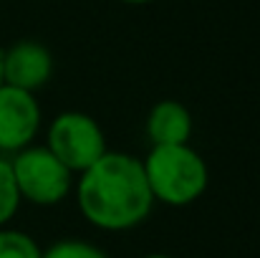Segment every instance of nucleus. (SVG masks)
<instances>
[{"label":"nucleus","instance_id":"7ed1b4c3","mask_svg":"<svg viewBox=\"0 0 260 258\" xmlns=\"http://www.w3.org/2000/svg\"><path fill=\"white\" fill-rule=\"evenodd\" d=\"M10 167L20 200H28L38 208H51L63 203L74 187V172L48 147L28 145L25 150L15 152Z\"/></svg>","mask_w":260,"mask_h":258},{"label":"nucleus","instance_id":"9d476101","mask_svg":"<svg viewBox=\"0 0 260 258\" xmlns=\"http://www.w3.org/2000/svg\"><path fill=\"white\" fill-rule=\"evenodd\" d=\"M41 258H109V256L99 246H93L88 241L66 238V241H58L51 248H46Z\"/></svg>","mask_w":260,"mask_h":258},{"label":"nucleus","instance_id":"423d86ee","mask_svg":"<svg viewBox=\"0 0 260 258\" xmlns=\"http://www.w3.org/2000/svg\"><path fill=\"white\" fill-rule=\"evenodd\" d=\"M53 74V56L38 41H18L3 51V84L36 94Z\"/></svg>","mask_w":260,"mask_h":258},{"label":"nucleus","instance_id":"ddd939ff","mask_svg":"<svg viewBox=\"0 0 260 258\" xmlns=\"http://www.w3.org/2000/svg\"><path fill=\"white\" fill-rule=\"evenodd\" d=\"M0 84H3V51H0Z\"/></svg>","mask_w":260,"mask_h":258},{"label":"nucleus","instance_id":"f257e3e1","mask_svg":"<svg viewBox=\"0 0 260 258\" xmlns=\"http://www.w3.org/2000/svg\"><path fill=\"white\" fill-rule=\"evenodd\" d=\"M79 210L99 231L124 233L142 225L154 205L142 160L126 152H106L76 182Z\"/></svg>","mask_w":260,"mask_h":258},{"label":"nucleus","instance_id":"39448f33","mask_svg":"<svg viewBox=\"0 0 260 258\" xmlns=\"http://www.w3.org/2000/svg\"><path fill=\"white\" fill-rule=\"evenodd\" d=\"M41 106L36 94L0 84V152H20L33 145L41 129Z\"/></svg>","mask_w":260,"mask_h":258},{"label":"nucleus","instance_id":"f03ea898","mask_svg":"<svg viewBox=\"0 0 260 258\" xmlns=\"http://www.w3.org/2000/svg\"><path fill=\"white\" fill-rule=\"evenodd\" d=\"M147 185L157 203L184 208L207 190L210 172L200 152L189 145H159L142 160Z\"/></svg>","mask_w":260,"mask_h":258},{"label":"nucleus","instance_id":"0eeeda50","mask_svg":"<svg viewBox=\"0 0 260 258\" xmlns=\"http://www.w3.org/2000/svg\"><path fill=\"white\" fill-rule=\"evenodd\" d=\"M192 114L184 104L174 99H162L152 106L147 117V137L152 147L159 145H189L192 137Z\"/></svg>","mask_w":260,"mask_h":258},{"label":"nucleus","instance_id":"6e6552de","mask_svg":"<svg viewBox=\"0 0 260 258\" xmlns=\"http://www.w3.org/2000/svg\"><path fill=\"white\" fill-rule=\"evenodd\" d=\"M43 248L36 243L33 236L15 231V228H0V258H41Z\"/></svg>","mask_w":260,"mask_h":258},{"label":"nucleus","instance_id":"20e7f679","mask_svg":"<svg viewBox=\"0 0 260 258\" xmlns=\"http://www.w3.org/2000/svg\"><path fill=\"white\" fill-rule=\"evenodd\" d=\"M46 147L74 172L81 175L88 170L101 155H106V137L104 129L93 117L84 111H63L48 127Z\"/></svg>","mask_w":260,"mask_h":258},{"label":"nucleus","instance_id":"1a4fd4ad","mask_svg":"<svg viewBox=\"0 0 260 258\" xmlns=\"http://www.w3.org/2000/svg\"><path fill=\"white\" fill-rule=\"evenodd\" d=\"M20 203L23 200H20V192H18V185H15V177H13L10 160L0 157V228L13 220Z\"/></svg>","mask_w":260,"mask_h":258},{"label":"nucleus","instance_id":"f8f14e48","mask_svg":"<svg viewBox=\"0 0 260 258\" xmlns=\"http://www.w3.org/2000/svg\"><path fill=\"white\" fill-rule=\"evenodd\" d=\"M144 258H172V256H167V253H149V256H144Z\"/></svg>","mask_w":260,"mask_h":258},{"label":"nucleus","instance_id":"9b49d317","mask_svg":"<svg viewBox=\"0 0 260 258\" xmlns=\"http://www.w3.org/2000/svg\"><path fill=\"white\" fill-rule=\"evenodd\" d=\"M121 3H126V5H147L152 0H121Z\"/></svg>","mask_w":260,"mask_h":258}]
</instances>
